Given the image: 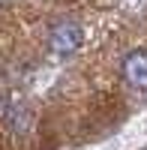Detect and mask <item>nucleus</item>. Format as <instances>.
Listing matches in <instances>:
<instances>
[{
    "instance_id": "1",
    "label": "nucleus",
    "mask_w": 147,
    "mask_h": 150,
    "mask_svg": "<svg viewBox=\"0 0 147 150\" xmlns=\"http://www.w3.org/2000/svg\"><path fill=\"white\" fill-rule=\"evenodd\" d=\"M81 45V27L75 21H60L51 27V36H48V48L57 57H69L75 48Z\"/></svg>"
},
{
    "instance_id": "2",
    "label": "nucleus",
    "mask_w": 147,
    "mask_h": 150,
    "mask_svg": "<svg viewBox=\"0 0 147 150\" xmlns=\"http://www.w3.org/2000/svg\"><path fill=\"white\" fill-rule=\"evenodd\" d=\"M123 78L138 90H147V48H132L123 57Z\"/></svg>"
},
{
    "instance_id": "3",
    "label": "nucleus",
    "mask_w": 147,
    "mask_h": 150,
    "mask_svg": "<svg viewBox=\"0 0 147 150\" xmlns=\"http://www.w3.org/2000/svg\"><path fill=\"white\" fill-rule=\"evenodd\" d=\"M9 126H12L15 135H24V132L33 126V111L24 108V105H18L15 111H12V117H9Z\"/></svg>"
},
{
    "instance_id": "4",
    "label": "nucleus",
    "mask_w": 147,
    "mask_h": 150,
    "mask_svg": "<svg viewBox=\"0 0 147 150\" xmlns=\"http://www.w3.org/2000/svg\"><path fill=\"white\" fill-rule=\"evenodd\" d=\"M12 102H15V96L0 90V120H9V117H12V111H15V108H12Z\"/></svg>"
}]
</instances>
